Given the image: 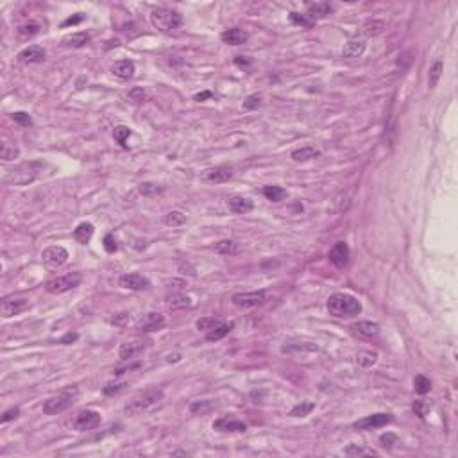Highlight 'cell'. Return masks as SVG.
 <instances>
[{"instance_id": "cell-41", "label": "cell", "mask_w": 458, "mask_h": 458, "mask_svg": "<svg viewBox=\"0 0 458 458\" xmlns=\"http://www.w3.org/2000/svg\"><path fill=\"white\" fill-rule=\"evenodd\" d=\"M414 388H415V392H417V394H421V395L428 394V392L431 390V381H430V378L423 376V374H419V376H415V380H414Z\"/></svg>"}, {"instance_id": "cell-2", "label": "cell", "mask_w": 458, "mask_h": 458, "mask_svg": "<svg viewBox=\"0 0 458 458\" xmlns=\"http://www.w3.org/2000/svg\"><path fill=\"white\" fill-rule=\"evenodd\" d=\"M45 163L43 161H24V163L16 165L15 169L8 170L4 176V183L15 184V186H25L32 183L43 174Z\"/></svg>"}, {"instance_id": "cell-44", "label": "cell", "mask_w": 458, "mask_h": 458, "mask_svg": "<svg viewBox=\"0 0 458 458\" xmlns=\"http://www.w3.org/2000/svg\"><path fill=\"white\" fill-rule=\"evenodd\" d=\"M113 136H115V140H117L118 143L122 145V147H127L126 140L131 136V129H129V127H126V126H118V127H115Z\"/></svg>"}, {"instance_id": "cell-51", "label": "cell", "mask_w": 458, "mask_h": 458, "mask_svg": "<svg viewBox=\"0 0 458 458\" xmlns=\"http://www.w3.org/2000/svg\"><path fill=\"white\" fill-rule=\"evenodd\" d=\"M235 65L242 70H249L252 67V59L247 58V56H236L235 58Z\"/></svg>"}, {"instance_id": "cell-39", "label": "cell", "mask_w": 458, "mask_h": 458, "mask_svg": "<svg viewBox=\"0 0 458 458\" xmlns=\"http://www.w3.org/2000/svg\"><path fill=\"white\" fill-rule=\"evenodd\" d=\"M344 454H347V456H378L376 451L365 449V447L354 446V444H351V446L345 447V449H344Z\"/></svg>"}, {"instance_id": "cell-7", "label": "cell", "mask_w": 458, "mask_h": 458, "mask_svg": "<svg viewBox=\"0 0 458 458\" xmlns=\"http://www.w3.org/2000/svg\"><path fill=\"white\" fill-rule=\"evenodd\" d=\"M270 292L267 290H256V292H242V294L233 295V304L238 308H256V306H263L265 302H269Z\"/></svg>"}, {"instance_id": "cell-29", "label": "cell", "mask_w": 458, "mask_h": 458, "mask_svg": "<svg viewBox=\"0 0 458 458\" xmlns=\"http://www.w3.org/2000/svg\"><path fill=\"white\" fill-rule=\"evenodd\" d=\"M20 154V149L16 147V143H13V141L9 140H4L2 141V145H0V158L4 161H11L15 160V158H18Z\"/></svg>"}, {"instance_id": "cell-13", "label": "cell", "mask_w": 458, "mask_h": 458, "mask_svg": "<svg viewBox=\"0 0 458 458\" xmlns=\"http://www.w3.org/2000/svg\"><path fill=\"white\" fill-rule=\"evenodd\" d=\"M29 308V302L25 299H20V297H8L2 301V317L9 319V317H15V315H20L24 310Z\"/></svg>"}, {"instance_id": "cell-42", "label": "cell", "mask_w": 458, "mask_h": 458, "mask_svg": "<svg viewBox=\"0 0 458 458\" xmlns=\"http://www.w3.org/2000/svg\"><path fill=\"white\" fill-rule=\"evenodd\" d=\"M263 104V100H262V95L260 93H252V95H249V97H245V100H243V104H242V108L245 111H255V110H258L260 106Z\"/></svg>"}, {"instance_id": "cell-30", "label": "cell", "mask_w": 458, "mask_h": 458, "mask_svg": "<svg viewBox=\"0 0 458 458\" xmlns=\"http://www.w3.org/2000/svg\"><path fill=\"white\" fill-rule=\"evenodd\" d=\"M233 322L231 324H219L217 328H213V329H210V331L206 333V340H210V342H217V340H220V338H224L227 335V333L231 331L233 329Z\"/></svg>"}, {"instance_id": "cell-24", "label": "cell", "mask_w": 458, "mask_h": 458, "mask_svg": "<svg viewBox=\"0 0 458 458\" xmlns=\"http://www.w3.org/2000/svg\"><path fill=\"white\" fill-rule=\"evenodd\" d=\"M333 4L329 2H315V4H308V15L317 22L319 18H326L328 15L333 13Z\"/></svg>"}, {"instance_id": "cell-38", "label": "cell", "mask_w": 458, "mask_h": 458, "mask_svg": "<svg viewBox=\"0 0 458 458\" xmlns=\"http://www.w3.org/2000/svg\"><path fill=\"white\" fill-rule=\"evenodd\" d=\"M290 22L292 24H295V25H301V27H306V29H310V27H314L315 25V20L312 18V16L306 13V15H302V13H290Z\"/></svg>"}, {"instance_id": "cell-22", "label": "cell", "mask_w": 458, "mask_h": 458, "mask_svg": "<svg viewBox=\"0 0 458 458\" xmlns=\"http://www.w3.org/2000/svg\"><path fill=\"white\" fill-rule=\"evenodd\" d=\"M134 63L133 61H129V59H122V61H117V63L111 67V74L115 75V77L122 79V81H129L131 77L134 75Z\"/></svg>"}, {"instance_id": "cell-46", "label": "cell", "mask_w": 458, "mask_h": 458, "mask_svg": "<svg viewBox=\"0 0 458 458\" xmlns=\"http://www.w3.org/2000/svg\"><path fill=\"white\" fill-rule=\"evenodd\" d=\"M394 444H397V435L387 431V433H383L380 437V446L385 447V449H392V447H394Z\"/></svg>"}, {"instance_id": "cell-14", "label": "cell", "mask_w": 458, "mask_h": 458, "mask_svg": "<svg viewBox=\"0 0 458 458\" xmlns=\"http://www.w3.org/2000/svg\"><path fill=\"white\" fill-rule=\"evenodd\" d=\"M18 63L22 65H34V63H41L45 59V50L38 45H31V47H25L24 50H20L18 56Z\"/></svg>"}, {"instance_id": "cell-9", "label": "cell", "mask_w": 458, "mask_h": 458, "mask_svg": "<svg viewBox=\"0 0 458 458\" xmlns=\"http://www.w3.org/2000/svg\"><path fill=\"white\" fill-rule=\"evenodd\" d=\"M394 421V415L392 414H374L364 417V419L357 421L352 424L354 430H362V431H369V430H378V428H383L387 424H390Z\"/></svg>"}, {"instance_id": "cell-3", "label": "cell", "mask_w": 458, "mask_h": 458, "mask_svg": "<svg viewBox=\"0 0 458 458\" xmlns=\"http://www.w3.org/2000/svg\"><path fill=\"white\" fill-rule=\"evenodd\" d=\"M161 399H163V390H160V388H149V390L141 392V394H138L136 397H133V399L126 404L124 412H126V415L134 417V415L149 412L150 408H154L158 403H161Z\"/></svg>"}, {"instance_id": "cell-19", "label": "cell", "mask_w": 458, "mask_h": 458, "mask_svg": "<svg viewBox=\"0 0 458 458\" xmlns=\"http://www.w3.org/2000/svg\"><path fill=\"white\" fill-rule=\"evenodd\" d=\"M365 47H367L365 38H362V36H354V38H351L347 43L344 45V48H342V58H345V59L360 58V56L365 52Z\"/></svg>"}, {"instance_id": "cell-35", "label": "cell", "mask_w": 458, "mask_h": 458, "mask_svg": "<svg viewBox=\"0 0 458 458\" xmlns=\"http://www.w3.org/2000/svg\"><path fill=\"white\" fill-rule=\"evenodd\" d=\"M215 251L224 256L236 255L238 252V243L233 242V240H220L219 243H215Z\"/></svg>"}, {"instance_id": "cell-52", "label": "cell", "mask_w": 458, "mask_h": 458, "mask_svg": "<svg viewBox=\"0 0 458 458\" xmlns=\"http://www.w3.org/2000/svg\"><path fill=\"white\" fill-rule=\"evenodd\" d=\"M212 408V403L210 401H195V403H192L190 404V410L193 412V414H197V412H206V410H210Z\"/></svg>"}, {"instance_id": "cell-11", "label": "cell", "mask_w": 458, "mask_h": 458, "mask_svg": "<svg viewBox=\"0 0 458 458\" xmlns=\"http://www.w3.org/2000/svg\"><path fill=\"white\" fill-rule=\"evenodd\" d=\"M41 260L47 267L58 269V267H63L68 262V251L61 245H50L41 252Z\"/></svg>"}, {"instance_id": "cell-28", "label": "cell", "mask_w": 458, "mask_h": 458, "mask_svg": "<svg viewBox=\"0 0 458 458\" xmlns=\"http://www.w3.org/2000/svg\"><path fill=\"white\" fill-rule=\"evenodd\" d=\"M167 304H169L170 310H184L192 306V299L184 294H172L167 297Z\"/></svg>"}, {"instance_id": "cell-20", "label": "cell", "mask_w": 458, "mask_h": 458, "mask_svg": "<svg viewBox=\"0 0 458 458\" xmlns=\"http://www.w3.org/2000/svg\"><path fill=\"white\" fill-rule=\"evenodd\" d=\"M233 169L231 167H227V165H220V167H215V169H210L204 172V179L208 181V183H215V184H220V183H226V181H229L233 177Z\"/></svg>"}, {"instance_id": "cell-21", "label": "cell", "mask_w": 458, "mask_h": 458, "mask_svg": "<svg viewBox=\"0 0 458 458\" xmlns=\"http://www.w3.org/2000/svg\"><path fill=\"white\" fill-rule=\"evenodd\" d=\"M220 39H222L226 45H235V47H238V45H243L249 39V32L243 31V29H227V31H224L222 34H220Z\"/></svg>"}, {"instance_id": "cell-58", "label": "cell", "mask_w": 458, "mask_h": 458, "mask_svg": "<svg viewBox=\"0 0 458 458\" xmlns=\"http://www.w3.org/2000/svg\"><path fill=\"white\" fill-rule=\"evenodd\" d=\"M208 97H212V91H202V93H199V95H195V100H204V98H208Z\"/></svg>"}, {"instance_id": "cell-40", "label": "cell", "mask_w": 458, "mask_h": 458, "mask_svg": "<svg viewBox=\"0 0 458 458\" xmlns=\"http://www.w3.org/2000/svg\"><path fill=\"white\" fill-rule=\"evenodd\" d=\"M219 324H222V321H220L219 317H200L199 321L195 322V326H197V329L199 331H210V329H213V328H217Z\"/></svg>"}, {"instance_id": "cell-50", "label": "cell", "mask_w": 458, "mask_h": 458, "mask_svg": "<svg viewBox=\"0 0 458 458\" xmlns=\"http://www.w3.org/2000/svg\"><path fill=\"white\" fill-rule=\"evenodd\" d=\"M102 243H104V249H106V252H115L118 249V243L117 240H115V236L111 235V233H108L106 236H104V240H102Z\"/></svg>"}, {"instance_id": "cell-45", "label": "cell", "mask_w": 458, "mask_h": 458, "mask_svg": "<svg viewBox=\"0 0 458 458\" xmlns=\"http://www.w3.org/2000/svg\"><path fill=\"white\" fill-rule=\"evenodd\" d=\"M11 117L18 126H22V127L32 126V117L29 113H25V111H16V113H13Z\"/></svg>"}, {"instance_id": "cell-16", "label": "cell", "mask_w": 458, "mask_h": 458, "mask_svg": "<svg viewBox=\"0 0 458 458\" xmlns=\"http://www.w3.org/2000/svg\"><path fill=\"white\" fill-rule=\"evenodd\" d=\"M120 286L127 290H145L150 286V281L145 276L138 274V272H129V274L120 276Z\"/></svg>"}, {"instance_id": "cell-56", "label": "cell", "mask_w": 458, "mask_h": 458, "mask_svg": "<svg viewBox=\"0 0 458 458\" xmlns=\"http://www.w3.org/2000/svg\"><path fill=\"white\" fill-rule=\"evenodd\" d=\"M74 340H77V333H68V335H65L61 338V344H68V342H74Z\"/></svg>"}, {"instance_id": "cell-47", "label": "cell", "mask_w": 458, "mask_h": 458, "mask_svg": "<svg viewBox=\"0 0 458 458\" xmlns=\"http://www.w3.org/2000/svg\"><path fill=\"white\" fill-rule=\"evenodd\" d=\"M412 408H414L415 415H419L421 419H423L424 415L430 412V403H428V401H424V399H417V401H414Z\"/></svg>"}, {"instance_id": "cell-49", "label": "cell", "mask_w": 458, "mask_h": 458, "mask_svg": "<svg viewBox=\"0 0 458 458\" xmlns=\"http://www.w3.org/2000/svg\"><path fill=\"white\" fill-rule=\"evenodd\" d=\"M127 97H129V100H131V102H134V104H140V102H143L145 98H147V93H145L143 88L134 86L133 90H131L129 93H127Z\"/></svg>"}, {"instance_id": "cell-33", "label": "cell", "mask_w": 458, "mask_h": 458, "mask_svg": "<svg viewBox=\"0 0 458 458\" xmlns=\"http://www.w3.org/2000/svg\"><path fill=\"white\" fill-rule=\"evenodd\" d=\"M263 195H265L269 200H272V202H281V200L286 197V190L281 188V186L272 184V186H265V188H263Z\"/></svg>"}, {"instance_id": "cell-54", "label": "cell", "mask_w": 458, "mask_h": 458, "mask_svg": "<svg viewBox=\"0 0 458 458\" xmlns=\"http://www.w3.org/2000/svg\"><path fill=\"white\" fill-rule=\"evenodd\" d=\"M18 415H20V408H18V406L9 408V410H6V412H4V415H2V423H9V421L16 419Z\"/></svg>"}, {"instance_id": "cell-57", "label": "cell", "mask_w": 458, "mask_h": 458, "mask_svg": "<svg viewBox=\"0 0 458 458\" xmlns=\"http://www.w3.org/2000/svg\"><path fill=\"white\" fill-rule=\"evenodd\" d=\"M124 321H127V315L126 314H120V319L113 317L110 322H111V324H115V326H122V324H124Z\"/></svg>"}, {"instance_id": "cell-8", "label": "cell", "mask_w": 458, "mask_h": 458, "mask_svg": "<svg viewBox=\"0 0 458 458\" xmlns=\"http://www.w3.org/2000/svg\"><path fill=\"white\" fill-rule=\"evenodd\" d=\"M102 417L98 412L95 410H82L72 421V428L77 431H88V430H95V428L100 424Z\"/></svg>"}, {"instance_id": "cell-32", "label": "cell", "mask_w": 458, "mask_h": 458, "mask_svg": "<svg viewBox=\"0 0 458 458\" xmlns=\"http://www.w3.org/2000/svg\"><path fill=\"white\" fill-rule=\"evenodd\" d=\"M385 24L383 22H380V20H371V22H367V24H364V27H362L360 34L362 38H371V36H378L381 31H383Z\"/></svg>"}, {"instance_id": "cell-5", "label": "cell", "mask_w": 458, "mask_h": 458, "mask_svg": "<svg viewBox=\"0 0 458 458\" xmlns=\"http://www.w3.org/2000/svg\"><path fill=\"white\" fill-rule=\"evenodd\" d=\"M150 24L161 32H172L183 25V16L169 8H158L150 13Z\"/></svg>"}, {"instance_id": "cell-27", "label": "cell", "mask_w": 458, "mask_h": 458, "mask_svg": "<svg viewBox=\"0 0 458 458\" xmlns=\"http://www.w3.org/2000/svg\"><path fill=\"white\" fill-rule=\"evenodd\" d=\"M90 41V34L84 31H79L74 32V34H68L63 38V45L65 47H72V48H79V47H84V45Z\"/></svg>"}, {"instance_id": "cell-55", "label": "cell", "mask_w": 458, "mask_h": 458, "mask_svg": "<svg viewBox=\"0 0 458 458\" xmlns=\"http://www.w3.org/2000/svg\"><path fill=\"white\" fill-rule=\"evenodd\" d=\"M82 18H84V16H82V13H77V15H75V16H70V18H67V20H65V22H63V27H68V25H75V24H79V22H81Z\"/></svg>"}, {"instance_id": "cell-4", "label": "cell", "mask_w": 458, "mask_h": 458, "mask_svg": "<svg viewBox=\"0 0 458 458\" xmlns=\"http://www.w3.org/2000/svg\"><path fill=\"white\" fill-rule=\"evenodd\" d=\"M79 390L77 387H67L59 392L58 395H52L50 399H47L43 403V414L47 415H58L61 412L68 410L72 404L77 401Z\"/></svg>"}, {"instance_id": "cell-26", "label": "cell", "mask_w": 458, "mask_h": 458, "mask_svg": "<svg viewBox=\"0 0 458 458\" xmlns=\"http://www.w3.org/2000/svg\"><path fill=\"white\" fill-rule=\"evenodd\" d=\"M321 156V150L312 147V145H306V147H301V149H295L292 152V160L297 161V163H304V161L310 160H315V158Z\"/></svg>"}, {"instance_id": "cell-48", "label": "cell", "mask_w": 458, "mask_h": 458, "mask_svg": "<svg viewBox=\"0 0 458 458\" xmlns=\"http://www.w3.org/2000/svg\"><path fill=\"white\" fill-rule=\"evenodd\" d=\"M39 32V24H36V22H29V24L22 25V27L18 29V34L20 36H34Z\"/></svg>"}, {"instance_id": "cell-43", "label": "cell", "mask_w": 458, "mask_h": 458, "mask_svg": "<svg viewBox=\"0 0 458 458\" xmlns=\"http://www.w3.org/2000/svg\"><path fill=\"white\" fill-rule=\"evenodd\" d=\"M184 222H186V217H184L181 212H170L169 215L165 217V224H167V226L177 227V226H183Z\"/></svg>"}, {"instance_id": "cell-15", "label": "cell", "mask_w": 458, "mask_h": 458, "mask_svg": "<svg viewBox=\"0 0 458 458\" xmlns=\"http://www.w3.org/2000/svg\"><path fill=\"white\" fill-rule=\"evenodd\" d=\"M329 262L338 269H344L349 262V245L345 242H337L331 247V251L328 255Z\"/></svg>"}, {"instance_id": "cell-6", "label": "cell", "mask_w": 458, "mask_h": 458, "mask_svg": "<svg viewBox=\"0 0 458 458\" xmlns=\"http://www.w3.org/2000/svg\"><path fill=\"white\" fill-rule=\"evenodd\" d=\"M82 281V274L81 272H72V274H65L59 276V278L48 279L45 283V288L50 294H65L68 290H74L75 286H79Z\"/></svg>"}, {"instance_id": "cell-18", "label": "cell", "mask_w": 458, "mask_h": 458, "mask_svg": "<svg viewBox=\"0 0 458 458\" xmlns=\"http://www.w3.org/2000/svg\"><path fill=\"white\" fill-rule=\"evenodd\" d=\"M213 430L222 431V433H243V431L247 430V424L238 419L222 417V419H217L215 423H213Z\"/></svg>"}, {"instance_id": "cell-23", "label": "cell", "mask_w": 458, "mask_h": 458, "mask_svg": "<svg viewBox=\"0 0 458 458\" xmlns=\"http://www.w3.org/2000/svg\"><path fill=\"white\" fill-rule=\"evenodd\" d=\"M227 206L231 210L233 213H238V215H245V213L252 212L255 210V204H252L251 199H245V197H231L227 200Z\"/></svg>"}, {"instance_id": "cell-53", "label": "cell", "mask_w": 458, "mask_h": 458, "mask_svg": "<svg viewBox=\"0 0 458 458\" xmlns=\"http://www.w3.org/2000/svg\"><path fill=\"white\" fill-rule=\"evenodd\" d=\"M124 387H126V383H124V381H120V383H108L102 392H104L106 395H111V394H117V392H120Z\"/></svg>"}, {"instance_id": "cell-36", "label": "cell", "mask_w": 458, "mask_h": 458, "mask_svg": "<svg viewBox=\"0 0 458 458\" xmlns=\"http://www.w3.org/2000/svg\"><path fill=\"white\" fill-rule=\"evenodd\" d=\"M378 362V352L376 351H362L358 352L357 357V364L364 369H369Z\"/></svg>"}, {"instance_id": "cell-25", "label": "cell", "mask_w": 458, "mask_h": 458, "mask_svg": "<svg viewBox=\"0 0 458 458\" xmlns=\"http://www.w3.org/2000/svg\"><path fill=\"white\" fill-rule=\"evenodd\" d=\"M93 233H95L93 224L82 222L74 229V238L77 240L79 243H82V245H86V243L91 240V236H93Z\"/></svg>"}, {"instance_id": "cell-10", "label": "cell", "mask_w": 458, "mask_h": 458, "mask_svg": "<svg viewBox=\"0 0 458 458\" xmlns=\"http://www.w3.org/2000/svg\"><path fill=\"white\" fill-rule=\"evenodd\" d=\"M349 331H351V335L362 338V340H372L380 335V324L372 321H358L349 326Z\"/></svg>"}, {"instance_id": "cell-31", "label": "cell", "mask_w": 458, "mask_h": 458, "mask_svg": "<svg viewBox=\"0 0 458 458\" xmlns=\"http://www.w3.org/2000/svg\"><path fill=\"white\" fill-rule=\"evenodd\" d=\"M442 72H444V63L442 61H435L433 65H431L430 68V74H428V86L433 90L435 86H437V82L440 81V77H442Z\"/></svg>"}, {"instance_id": "cell-34", "label": "cell", "mask_w": 458, "mask_h": 458, "mask_svg": "<svg viewBox=\"0 0 458 458\" xmlns=\"http://www.w3.org/2000/svg\"><path fill=\"white\" fill-rule=\"evenodd\" d=\"M315 410V403H312V401H301L299 404H295L292 410H290V417H306V415H310L312 412Z\"/></svg>"}, {"instance_id": "cell-1", "label": "cell", "mask_w": 458, "mask_h": 458, "mask_svg": "<svg viewBox=\"0 0 458 458\" xmlns=\"http://www.w3.org/2000/svg\"><path fill=\"white\" fill-rule=\"evenodd\" d=\"M326 306H328L329 315L337 319H351L362 314V302L354 295L345 294V292L331 294Z\"/></svg>"}, {"instance_id": "cell-37", "label": "cell", "mask_w": 458, "mask_h": 458, "mask_svg": "<svg viewBox=\"0 0 458 458\" xmlns=\"http://www.w3.org/2000/svg\"><path fill=\"white\" fill-rule=\"evenodd\" d=\"M163 190H165L163 186H160L158 183H150V181L138 184V192H140V195H143V197H154V195H158V193L163 192Z\"/></svg>"}, {"instance_id": "cell-17", "label": "cell", "mask_w": 458, "mask_h": 458, "mask_svg": "<svg viewBox=\"0 0 458 458\" xmlns=\"http://www.w3.org/2000/svg\"><path fill=\"white\" fill-rule=\"evenodd\" d=\"M145 351V342L141 340H134V342H124L118 349V357L122 362H131L136 357H140L141 352Z\"/></svg>"}, {"instance_id": "cell-12", "label": "cell", "mask_w": 458, "mask_h": 458, "mask_svg": "<svg viewBox=\"0 0 458 458\" xmlns=\"http://www.w3.org/2000/svg\"><path fill=\"white\" fill-rule=\"evenodd\" d=\"M167 321H165V315L156 314V312H150V314L143 315V317L138 321L136 328L143 333H149V331H158V329L165 328Z\"/></svg>"}]
</instances>
